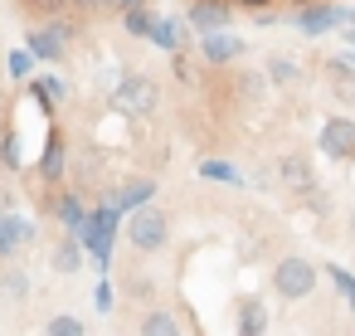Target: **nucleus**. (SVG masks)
Returning a JSON list of instances; mask_svg holds the SVG:
<instances>
[{
    "label": "nucleus",
    "instance_id": "1",
    "mask_svg": "<svg viewBox=\"0 0 355 336\" xmlns=\"http://www.w3.org/2000/svg\"><path fill=\"white\" fill-rule=\"evenodd\" d=\"M127 239L137 253H161L171 244V215L156 210V205H137L132 219H127Z\"/></svg>",
    "mask_w": 355,
    "mask_h": 336
},
{
    "label": "nucleus",
    "instance_id": "2",
    "mask_svg": "<svg viewBox=\"0 0 355 336\" xmlns=\"http://www.w3.org/2000/svg\"><path fill=\"white\" fill-rule=\"evenodd\" d=\"M272 292H277L282 302H306V297L316 292V268H311L306 258H297V253L277 258V263H272Z\"/></svg>",
    "mask_w": 355,
    "mask_h": 336
},
{
    "label": "nucleus",
    "instance_id": "3",
    "mask_svg": "<svg viewBox=\"0 0 355 336\" xmlns=\"http://www.w3.org/2000/svg\"><path fill=\"white\" fill-rule=\"evenodd\" d=\"M112 108H117L122 117H151V112L161 108V88H156L146 74H127V78L117 83V93H112Z\"/></svg>",
    "mask_w": 355,
    "mask_h": 336
},
{
    "label": "nucleus",
    "instance_id": "4",
    "mask_svg": "<svg viewBox=\"0 0 355 336\" xmlns=\"http://www.w3.org/2000/svg\"><path fill=\"white\" fill-rule=\"evenodd\" d=\"M292 20H297L302 35H326V30H336V25H355V10H340V6H326V0H311V6H302Z\"/></svg>",
    "mask_w": 355,
    "mask_h": 336
},
{
    "label": "nucleus",
    "instance_id": "5",
    "mask_svg": "<svg viewBox=\"0 0 355 336\" xmlns=\"http://www.w3.org/2000/svg\"><path fill=\"white\" fill-rule=\"evenodd\" d=\"M69 40H73V25H64V20H49L44 30H30V54L35 59H44V64H59L64 54H69Z\"/></svg>",
    "mask_w": 355,
    "mask_h": 336
},
{
    "label": "nucleus",
    "instance_id": "6",
    "mask_svg": "<svg viewBox=\"0 0 355 336\" xmlns=\"http://www.w3.org/2000/svg\"><path fill=\"white\" fill-rule=\"evenodd\" d=\"M316 146L331 161H355V122L350 117H326L321 132H316Z\"/></svg>",
    "mask_w": 355,
    "mask_h": 336
},
{
    "label": "nucleus",
    "instance_id": "7",
    "mask_svg": "<svg viewBox=\"0 0 355 336\" xmlns=\"http://www.w3.org/2000/svg\"><path fill=\"white\" fill-rule=\"evenodd\" d=\"M200 54H205V64H209V69H219V64L243 59V40H239V35H229V30H209V35H200Z\"/></svg>",
    "mask_w": 355,
    "mask_h": 336
},
{
    "label": "nucleus",
    "instance_id": "8",
    "mask_svg": "<svg viewBox=\"0 0 355 336\" xmlns=\"http://www.w3.org/2000/svg\"><path fill=\"white\" fill-rule=\"evenodd\" d=\"M185 20H190V30H200V35L229 30V25H234V6H229V0H195Z\"/></svg>",
    "mask_w": 355,
    "mask_h": 336
},
{
    "label": "nucleus",
    "instance_id": "9",
    "mask_svg": "<svg viewBox=\"0 0 355 336\" xmlns=\"http://www.w3.org/2000/svg\"><path fill=\"white\" fill-rule=\"evenodd\" d=\"M35 239V224L15 210H0V258H15L25 244Z\"/></svg>",
    "mask_w": 355,
    "mask_h": 336
},
{
    "label": "nucleus",
    "instance_id": "10",
    "mask_svg": "<svg viewBox=\"0 0 355 336\" xmlns=\"http://www.w3.org/2000/svg\"><path fill=\"white\" fill-rule=\"evenodd\" d=\"M64 166H69V142H64L59 127H49V137H44V156H40V176H44V185H64Z\"/></svg>",
    "mask_w": 355,
    "mask_h": 336
},
{
    "label": "nucleus",
    "instance_id": "11",
    "mask_svg": "<svg viewBox=\"0 0 355 336\" xmlns=\"http://www.w3.org/2000/svg\"><path fill=\"white\" fill-rule=\"evenodd\" d=\"M277 180H282L292 195H311V190H316V171H311V161H306L302 151H292V156L277 161Z\"/></svg>",
    "mask_w": 355,
    "mask_h": 336
},
{
    "label": "nucleus",
    "instance_id": "12",
    "mask_svg": "<svg viewBox=\"0 0 355 336\" xmlns=\"http://www.w3.org/2000/svg\"><path fill=\"white\" fill-rule=\"evenodd\" d=\"M234 331H239V336H263V331H268V307H263V297H243V302H239Z\"/></svg>",
    "mask_w": 355,
    "mask_h": 336
},
{
    "label": "nucleus",
    "instance_id": "13",
    "mask_svg": "<svg viewBox=\"0 0 355 336\" xmlns=\"http://www.w3.org/2000/svg\"><path fill=\"white\" fill-rule=\"evenodd\" d=\"M49 268H54V273H78V268H83V244H78V234H69V239L54 244Z\"/></svg>",
    "mask_w": 355,
    "mask_h": 336
},
{
    "label": "nucleus",
    "instance_id": "14",
    "mask_svg": "<svg viewBox=\"0 0 355 336\" xmlns=\"http://www.w3.org/2000/svg\"><path fill=\"white\" fill-rule=\"evenodd\" d=\"M137 336H185V326H180V317H175V312L156 307V312H146V317H141Z\"/></svg>",
    "mask_w": 355,
    "mask_h": 336
},
{
    "label": "nucleus",
    "instance_id": "15",
    "mask_svg": "<svg viewBox=\"0 0 355 336\" xmlns=\"http://www.w3.org/2000/svg\"><path fill=\"white\" fill-rule=\"evenodd\" d=\"M268 83H272V88H292V83H302V64H297L292 54H272V59H268Z\"/></svg>",
    "mask_w": 355,
    "mask_h": 336
},
{
    "label": "nucleus",
    "instance_id": "16",
    "mask_svg": "<svg viewBox=\"0 0 355 336\" xmlns=\"http://www.w3.org/2000/svg\"><path fill=\"white\" fill-rule=\"evenodd\" d=\"M25 297H30V273L10 263L6 273H0V302H10V307H15V302H25Z\"/></svg>",
    "mask_w": 355,
    "mask_h": 336
},
{
    "label": "nucleus",
    "instance_id": "17",
    "mask_svg": "<svg viewBox=\"0 0 355 336\" xmlns=\"http://www.w3.org/2000/svg\"><path fill=\"white\" fill-rule=\"evenodd\" d=\"M54 219H59L69 234H78V229H83V219H88V210H83V200H78V195H59V200H54Z\"/></svg>",
    "mask_w": 355,
    "mask_h": 336
},
{
    "label": "nucleus",
    "instance_id": "18",
    "mask_svg": "<svg viewBox=\"0 0 355 336\" xmlns=\"http://www.w3.org/2000/svg\"><path fill=\"white\" fill-rule=\"evenodd\" d=\"M146 40H156V44H161V49H171V54H180V49H185V30H180L175 20H156Z\"/></svg>",
    "mask_w": 355,
    "mask_h": 336
},
{
    "label": "nucleus",
    "instance_id": "19",
    "mask_svg": "<svg viewBox=\"0 0 355 336\" xmlns=\"http://www.w3.org/2000/svg\"><path fill=\"white\" fill-rule=\"evenodd\" d=\"M156 195V185L146 180V176H137V180H127L122 185V195H117V210H137V205H146Z\"/></svg>",
    "mask_w": 355,
    "mask_h": 336
},
{
    "label": "nucleus",
    "instance_id": "20",
    "mask_svg": "<svg viewBox=\"0 0 355 336\" xmlns=\"http://www.w3.org/2000/svg\"><path fill=\"white\" fill-rule=\"evenodd\" d=\"M44 336H88V326H83L73 312H54V317L44 321Z\"/></svg>",
    "mask_w": 355,
    "mask_h": 336
},
{
    "label": "nucleus",
    "instance_id": "21",
    "mask_svg": "<svg viewBox=\"0 0 355 336\" xmlns=\"http://www.w3.org/2000/svg\"><path fill=\"white\" fill-rule=\"evenodd\" d=\"M151 25H156V20H151V10H146V6H132V10H122V30H127V35L146 40V35H151Z\"/></svg>",
    "mask_w": 355,
    "mask_h": 336
},
{
    "label": "nucleus",
    "instance_id": "22",
    "mask_svg": "<svg viewBox=\"0 0 355 336\" xmlns=\"http://www.w3.org/2000/svg\"><path fill=\"white\" fill-rule=\"evenodd\" d=\"M200 176H205V180H224V185H243V176H239L229 161H200Z\"/></svg>",
    "mask_w": 355,
    "mask_h": 336
},
{
    "label": "nucleus",
    "instance_id": "23",
    "mask_svg": "<svg viewBox=\"0 0 355 336\" xmlns=\"http://www.w3.org/2000/svg\"><path fill=\"white\" fill-rule=\"evenodd\" d=\"M0 166L20 171V132H0Z\"/></svg>",
    "mask_w": 355,
    "mask_h": 336
},
{
    "label": "nucleus",
    "instance_id": "24",
    "mask_svg": "<svg viewBox=\"0 0 355 336\" xmlns=\"http://www.w3.org/2000/svg\"><path fill=\"white\" fill-rule=\"evenodd\" d=\"M30 74H35V54L30 49H15L10 54V78H30Z\"/></svg>",
    "mask_w": 355,
    "mask_h": 336
},
{
    "label": "nucleus",
    "instance_id": "25",
    "mask_svg": "<svg viewBox=\"0 0 355 336\" xmlns=\"http://www.w3.org/2000/svg\"><path fill=\"white\" fill-rule=\"evenodd\" d=\"M239 93L258 103V98H263V78H258V74H243V78H239Z\"/></svg>",
    "mask_w": 355,
    "mask_h": 336
},
{
    "label": "nucleus",
    "instance_id": "26",
    "mask_svg": "<svg viewBox=\"0 0 355 336\" xmlns=\"http://www.w3.org/2000/svg\"><path fill=\"white\" fill-rule=\"evenodd\" d=\"M64 6H73V10H83V15H88V10H103L107 0H64Z\"/></svg>",
    "mask_w": 355,
    "mask_h": 336
},
{
    "label": "nucleus",
    "instance_id": "27",
    "mask_svg": "<svg viewBox=\"0 0 355 336\" xmlns=\"http://www.w3.org/2000/svg\"><path fill=\"white\" fill-rule=\"evenodd\" d=\"M229 6H243V10H268L272 0H229Z\"/></svg>",
    "mask_w": 355,
    "mask_h": 336
},
{
    "label": "nucleus",
    "instance_id": "28",
    "mask_svg": "<svg viewBox=\"0 0 355 336\" xmlns=\"http://www.w3.org/2000/svg\"><path fill=\"white\" fill-rule=\"evenodd\" d=\"M35 6H40L44 15H59V10H64V0H35Z\"/></svg>",
    "mask_w": 355,
    "mask_h": 336
},
{
    "label": "nucleus",
    "instance_id": "29",
    "mask_svg": "<svg viewBox=\"0 0 355 336\" xmlns=\"http://www.w3.org/2000/svg\"><path fill=\"white\" fill-rule=\"evenodd\" d=\"M112 10H132V6H146V0H107Z\"/></svg>",
    "mask_w": 355,
    "mask_h": 336
},
{
    "label": "nucleus",
    "instance_id": "30",
    "mask_svg": "<svg viewBox=\"0 0 355 336\" xmlns=\"http://www.w3.org/2000/svg\"><path fill=\"white\" fill-rule=\"evenodd\" d=\"M345 40H350V44H355V25H345Z\"/></svg>",
    "mask_w": 355,
    "mask_h": 336
},
{
    "label": "nucleus",
    "instance_id": "31",
    "mask_svg": "<svg viewBox=\"0 0 355 336\" xmlns=\"http://www.w3.org/2000/svg\"><path fill=\"white\" fill-rule=\"evenodd\" d=\"M350 239H355V210H350Z\"/></svg>",
    "mask_w": 355,
    "mask_h": 336
},
{
    "label": "nucleus",
    "instance_id": "32",
    "mask_svg": "<svg viewBox=\"0 0 355 336\" xmlns=\"http://www.w3.org/2000/svg\"><path fill=\"white\" fill-rule=\"evenodd\" d=\"M287 6H311V0H287Z\"/></svg>",
    "mask_w": 355,
    "mask_h": 336
}]
</instances>
